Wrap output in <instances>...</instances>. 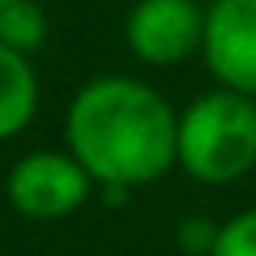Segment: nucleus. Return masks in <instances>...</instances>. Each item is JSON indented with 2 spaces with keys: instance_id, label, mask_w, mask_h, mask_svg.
<instances>
[{
  "instance_id": "1",
  "label": "nucleus",
  "mask_w": 256,
  "mask_h": 256,
  "mask_svg": "<svg viewBox=\"0 0 256 256\" xmlns=\"http://www.w3.org/2000/svg\"><path fill=\"white\" fill-rule=\"evenodd\" d=\"M64 132L68 154L106 188L147 184L177 158V117L170 102L124 76L87 83L68 106Z\"/></svg>"
},
{
  "instance_id": "2",
  "label": "nucleus",
  "mask_w": 256,
  "mask_h": 256,
  "mask_svg": "<svg viewBox=\"0 0 256 256\" xmlns=\"http://www.w3.org/2000/svg\"><path fill=\"white\" fill-rule=\"evenodd\" d=\"M177 162L208 184L248 174L256 166V98L238 90L200 94L177 117Z\"/></svg>"
},
{
  "instance_id": "3",
  "label": "nucleus",
  "mask_w": 256,
  "mask_h": 256,
  "mask_svg": "<svg viewBox=\"0 0 256 256\" xmlns=\"http://www.w3.org/2000/svg\"><path fill=\"white\" fill-rule=\"evenodd\" d=\"M8 204L34 222L72 215L90 192V174L64 151H30L8 174Z\"/></svg>"
},
{
  "instance_id": "4",
  "label": "nucleus",
  "mask_w": 256,
  "mask_h": 256,
  "mask_svg": "<svg viewBox=\"0 0 256 256\" xmlns=\"http://www.w3.org/2000/svg\"><path fill=\"white\" fill-rule=\"evenodd\" d=\"M200 49L226 90L256 98V0H215L204 16Z\"/></svg>"
},
{
  "instance_id": "5",
  "label": "nucleus",
  "mask_w": 256,
  "mask_h": 256,
  "mask_svg": "<svg viewBox=\"0 0 256 256\" xmlns=\"http://www.w3.org/2000/svg\"><path fill=\"white\" fill-rule=\"evenodd\" d=\"M128 46L147 64H177L204 46L196 0H140L128 16Z\"/></svg>"
},
{
  "instance_id": "6",
  "label": "nucleus",
  "mask_w": 256,
  "mask_h": 256,
  "mask_svg": "<svg viewBox=\"0 0 256 256\" xmlns=\"http://www.w3.org/2000/svg\"><path fill=\"white\" fill-rule=\"evenodd\" d=\"M38 113V76L26 53L0 46V140H16Z\"/></svg>"
},
{
  "instance_id": "7",
  "label": "nucleus",
  "mask_w": 256,
  "mask_h": 256,
  "mask_svg": "<svg viewBox=\"0 0 256 256\" xmlns=\"http://www.w3.org/2000/svg\"><path fill=\"white\" fill-rule=\"evenodd\" d=\"M46 30H49L46 12L34 0H12V4L0 8V46L30 56L46 42Z\"/></svg>"
},
{
  "instance_id": "8",
  "label": "nucleus",
  "mask_w": 256,
  "mask_h": 256,
  "mask_svg": "<svg viewBox=\"0 0 256 256\" xmlns=\"http://www.w3.org/2000/svg\"><path fill=\"white\" fill-rule=\"evenodd\" d=\"M211 256H256V208L234 215L218 226V238Z\"/></svg>"
},
{
  "instance_id": "9",
  "label": "nucleus",
  "mask_w": 256,
  "mask_h": 256,
  "mask_svg": "<svg viewBox=\"0 0 256 256\" xmlns=\"http://www.w3.org/2000/svg\"><path fill=\"white\" fill-rule=\"evenodd\" d=\"M215 238H218V226L204 222V218H184L181 230H177V241H181V248H184L188 256H200V252L211 256Z\"/></svg>"
},
{
  "instance_id": "10",
  "label": "nucleus",
  "mask_w": 256,
  "mask_h": 256,
  "mask_svg": "<svg viewBox=\"0 0 256 256\" xmlns=\"http://www.w3.org/2000/svg\"><path fill=\"white\" fill-rule=\"evenodd\" d=\"M4 4H12V0H0V8H4Z\"/></svg>"
}]
</instances>
